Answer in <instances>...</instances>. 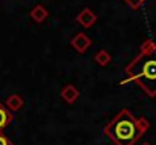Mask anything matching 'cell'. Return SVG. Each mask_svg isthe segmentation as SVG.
Here are the masks:
<instances>
[{
    "label": "cell",
    "instance_id": "5",
    "mask_svg": "<svg viewBox=\"0 0 156 145\" xmlns=\"http://www.w3.org/2000/svg\"><path fill=\"white\" fill-rule=\"evenodd\" d=\"M60 95H61V98H63L67 104H73L78 98H80V90H78L73 84H66V86L61 89Z\"/></svg>",
    "mask_w": 156,
    "mask_h": 145
},
{
    "label": "cell",
    "instance_id": "6",
    "mask_svg": "<svg viewBox=\"0 0 156 145\" xmlns=\"http://www.w3.org/2000/svg\"><path fill=\"white\" fill-rule=\"evenodd\" d=\"M29 16H31V19H32L35 23H43V22L48 19L49 12H48V9H46L43 5H35V6L31 9Z\"/></svg>",
    "mask_w": 156,
    "mask_h": 145
},
{
    "label": "cell",
    "instance_id": "7",
    "mask_svg": "<svg viewBox=\"0 0 156 145\" xmlns=\"http://www.w3.org/2000/svg\"><path fill=\"white\" fill-rule=\"evenodd\" d=\"M23 104H25L23 98H22L20 95H17V93L9 95V96L6 98V102H5V105H6L11 112H17V110H20V109L23 107Z\"/></svg>",
    "mask_w": 156,
    "mask_h": 145
},
{
    "label": "cell",
    "instance_id": "9",
    "mask_svg": "<svg viewBox=\"0 0 156 145\" xmlns=\"http://www.w3.org/2000/svg\"><path fill=\"white\" fill-rule=\"evenodd\" d=\"M94 60H95V63L97 64H100V66H107L110 61H112V55L106 50V49H100L95 55H94Z\"/></svg>",
    "mask_w": 156,
    "mask_h": 145
},
{
    "label": "cell",
    "instance_id": "8",
    "mask_svg": "<svg viewBox=\"0 0 156 145\" xmlns=\"http://www.w3.org/2000/svg\"><path fill=\"white\" fill-rule=\"evenodd\" d=\"M12 121V112L0 104V130H3L5 127L9 125V122Z\"/></svg>",
    "mask_w": 156,
    "mask_h": 145
},
{
    "label": "cell",
    "instance_id": "1",
    "mask_svg": "<svg viewBox=\"0 0 156 145\" xmlns=\"http://www.w3.org/2000/svg\"><path fill=\"white\" fill-rule=\"evenodd\" d=\"M126 78L121 84L136 83L139 89L150 98H156V43L145 40L139 54L126 66Z\"/></svg>",
    "mask_w": 156,
    "mask_h": 145
},
{
    "label": "cell",
    "instance_id": "11",
    "mask_svg": "<svg viewBox=\"0 0 156 145\" xmlns=\"http://www.w3.org/2000/svg\"><path fill=\"white\" fill-rule=\"evenodd\" d=\"M0 145H12V142L6 137V136H3V134H0Z\"/></svg>",
    "mask_w": 156,
    "mask_h": 145
},
{
    "label": "cell",
    "instance_id": "2",
    "mask_svg": "<svg viewBox=\"0 0 156 145\" xmlns=\"http://www.w3.org/2000/svg\"><path fill=\"white\" fill-rule=\"evenodd\" d=\"M150 128V122L144 116H133L127 109L115 115L104 127V134L115 145H135Z\"/></svg>",
    "mask_w": 156,
    "mask_h": 145
},
{
    "label": "cell",
    "instance_id": "4",
    "mask_svg": "<svg viewBox=\"0 0 156 145\" xmlns=\"http://www.w3.org/2000/svg\"><path fill=\"white\" fill-rule=\"evenodd\" d=\"M76 22L80 23L83 28H92L94 26V23L97 22V14L90 9V8H84L83 11H80L78 12V16H76Z\"/></svg>",
    "mask_w": 156,
    "mask_h": 145
},
{
    "label": "cell",
    "instance_id": "10",
    "mask_svg": "<svg viewBox=\"0 0 156 145\" xmlns=\"http://www.w3.org/2000/svg\"><path fill=\"white\" fill-rule=\"evenodd\" d=\"M124 2L130 6V8H133V9H138V8H141L147 0H124Z\"/></svg>",
    "mask_w": 156,
    "mask_h": 145
},
{
    "label": "cell",
    "instance_id": "3",
    "mask_svg": "<svg viewBox=\"0 0 156 145\" xmlns=\"http://www.w3.org/2000/svg\"><path fill=\"white\" fill-rule=\"evenodd\" d=\"M70 46L78 52V54H84L90 46H92V40L87 34L84 32H76L73 35V38L70 40Z\"/></svg>",
    "mask_w": 156,
    "mask_h": 145
},
{
    "label": "cell",
    "instance_id": "12",
    "mask_svg": "<svg viewBox=\"0 0 156 145\" xmlns=\"http://www.w3.org/2000/svg\"><path fill=\"white\" fill-rule=\"evenodd\" d=\"M142 145H151V143H148V142H145V143H142Z\"/></svg>",
    "mask_w": 156,
    "mask_h": 145
}]
</instances>
